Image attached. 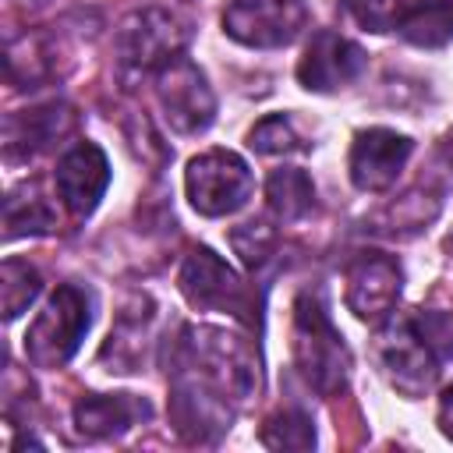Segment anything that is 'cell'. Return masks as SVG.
<instances>
[{
    "label": "cell",
    "instance_id": "cell-17",
    "mask_svg": "<svg viewBox=\"0 0 453 453\" xmlns=\"http://www.w3.org/2000/svg\"><path fill=\"white\" fill-rule=\"evenodd\" d=\"M400 35L414 46H442L453 39V0H418L403 18Z\"/></svg>",
    "mask_w": 453,
    "mask_h": 453
},
{
    "label": "cell",
    "instance_id": "cell-10",
    "mask_svg": "<svg viewBox=\"0 0 453 453\" xmlns=\"http://www.w3.org/2000/svg\"><path fill=\"white\" fill-rule=\"evenodd\" d=\"M365 71V50L336 32H315L301 64H297V78L304 88L311 92H333L343 88L347 81H354Z\"/></svg>",
    "mask_w": 453,
    "mask_h": 453
},
{
    "label": "cell",
    "instance_id": "cell-15",
    "mask_svg": "<svg viewBox=\"0 0 453 453\" xmlns=\"http://www.w3.org/2000/svg\"><path fill=\"white\" fill-rule=\"evenodd\" d=\"M4 223H7V237L46 234V230L57 226V209L50 205V198L35 184H25V188H18V191L7 195Z\"/></svg>",
    "mask_w": 453,
    "mask_h": 453
},
{
    "label": "cell",
    "instance_id": "cell-19",
    "mask_svg": "<svg viewBox=\"0 0 453 453\" xmlns=\"http://www.w3.org/2000/svg\"><path fill=\"white\" fill-rule=\"evenodd\" d=\"M262 442L273 446V449H308V446H315L311 418L301 414V411H283V414L265 421Z\"/></svg>",
    "mask_w": 453,
    "mask_h": 453
},
{
    "label": "cell",
    "instance_id": "cell-7",
    "mask_svg": "<svg viewBox=\"0 0 453 453\" xmlns=\"http://www.w3.org/2000/svg\"><path fill=\"white\" fill-rule=\"evenodd\" d=\"M379 361H382L389 382L407 396H421L439 375V354L425 343L414 319H400L382 329Z\"/></svg>",
    "mask_w": 453,
    "mask_h": 453
},
{
    "label": "cell",
    "instance_id": "cell-8",
    "mask_svg": "<svg viewBox=\"0 0 453 453\" xmlns=\"http://www.w3.org/2000/svg\"><path fill=\"white\" fill-rule=\"evenodd\" d=\"M159 106L170 127L180 134L205 131L216 113V99H212V88L205 85V74L184 57L170 60L159 71Z\"/></svg>",
    "mask_w": 453,
    "mask_h": 453
},
{
    "label": "cell",
    "instance_id": "cell-1",
    "mask_svg": "<svg viewBox=\"0 0 453 453\" xmlns=\"http://www.w3.org/2000/svg\"><path fill=\"white\" fill-rule=\"evenodd\" d=\"M294 357L308 386H315L322 396H333L347 382L350 354L343 336L333 329L319 294H301L294 301Z\"/></svg>",
    "mask_w": 453,
    "mask_h": 453
},
{
    "label": "cell",
    "instance_id": "cell-3",
    "mask_svg": "<svg viewBox=\"0 0 453 453\" xmlns=\"http://www.w3.org/2000/svg\"><path fill=\"white\" fill-rule=\"evenodd\" d=\"M184 46V32L170 11L142 7L127 14L117 28V64L124 78H145L152 71H163L170 60H177V50Z\"/></svg>",
    "mask_w": 453,
    "mask_h": 453
},
{
    "label": "cell",
    "instance_id": "cell-18",
    "mask_svg": "<svg viewBox=\"0 0 453 453\" xmlns=\"http://www.w3.org/2000/svg\"><path fill=\"white\" fill-rule=\"evenodd\" d=\"M39 294V273L21 262V258H7L0 269V301H4V319H18Z\"/></svg>",
    "mask_w": 453,
    "mask_h": 453
},
{
    "label": "cell",
    "instance_id": "cell-23",
    "mask_svg": "<svg viewBox=\"0 0 453 453\" xmlns=\"http://www.w3.org/2000/svg\"><path fill=\"white\" fill-rule=\"evenodd\" d=\"M273 244H276V237H273V230L262 226V223H244L241 230H234V248H237V255H241L248 265H262V262L269 258Z\"/></svg>",
    "mask_w": 453,
    "mask_h": 453
},
{
    "label": "cell",
    "instance_id": "cell-12",
    "mask_svg": "<svg viewBox=\"0 0 453 453\" xmlns=\"http://www.w3.org/2000/svg\"><path fill=\"white\" fill-rule=\"evenodd\" d=\"M53 180H57V191H60L64 205L74 216H88L99 205V198L110 184V166H106L103 149L92 145V142H78L74 149H67L60 156Z\"/></svg>",
    "mask_w": 453,
    "mask_h": 453
},
{
    "label": "cell",
    "instance_id": "cell-20",
    "mask_svg": "<svg viewBox=\"0 0 453 453\" xmlns=\"http://www.w3.org/2000/svg\"><path fill=\"white\" fill-rule=\"evenodd\" d=\"M248 145H251L255 152H262V156H283V152H297V149H301V138H297L290 117L273 113V117H265V120H258V124L251 127Z\"/></svg>",
    "mask_w": 453,
    "mask_h": 453
},
{
    "label": "cell",
    "instance_id": "cell-25",
    "mask_svg": "<svg viewBox=\"0 0 453 453\" xmlns=\"http://www.w3.org/2000/svg\"><path fill=\"white\" fill-rule=\"evenodd\" d=\"M439 156H442V163L453 170V131H449V134L439 142Z\"/></svg>",
    "mask_w": 453,
    "mask_h": 453
},
{
    "label": "cell",
    "instance_id": "cell-5",
    "mask_svg": "<svg viewBox=\"0 0 453 453\" xmlns=\"http://www.w3.org/2000/svg\"><path fill=\"white\" fill-rule=\"evenodd\" d=\"M180 290L195 308L230 311L241 322L258 326V301L244 287V280L209 248H195L180 269Z\"/></svg>",
    "mask_w": 453,
    "mask_h": 453
},
{
    "label": "cell",
    "instance_id": "cell-6",
    "mask_svg": "<svg viewBox=\"0 0 453 453\" xmlns=\"http://www.w3.org/2000/svg\"><path fill=\"white\" fill-rule=\"evenodd\" d=\"M308 21L304 0H234L223 14V28L244 46H287Z\"/></svg>",
    "mask_w": 453,
    "mask_h": 453
},
{
    "label": "cell",
    "instance_id": "cell-2",
    "mask_svg": "<svg viewBox=\"0 0 453 453\" xmlns=\"http://www.w3.org/2000/svg\"><path fill=\"white\" fill-rule=\"evenodd\" d=\"M92 301L81 287H57V294L46 301V308L39 311V319L28 326L25 333V350L39 368H60L81 343L92 315H88Z\"/></svg>",
    "mask_w": 453,
    "mask_h": 453
},
{
    "label": "cell",
    "instance_id": "cell-4",
    "mask_svg": "<svg viewBox=\"0 0 453 453\" xmlns=\"http://www.w3.org/2000/svg\"><path fill=\"white\" fill-rule=\"evenodd\" d=\"M188 198L202 216H226L237 212L255 188V177L248 170V163L226 149H212L202 152L188 163Z\"/></svg>",
    "mask_w": 453,
    "mask_h": 453
},
{
    "label": "cell",
    "instance_id": "cell-9",
    "mask_svg": "<svg viewBox=\"0 0 453 453\" xmlns=\"http://www.w3.org/2000/svg\"><path fill=\"white\" fill-rule=\"evenodd\" d=\"M400 265L382 251H365L347 265V304L357 319L379 322L400 297Z\"/></svg>",
    "mask_w": 453,
    "mask_h": 453
},
{
    "label": "cell",
    "instance_id": "cell-22",
    "mask_svg": "<svg viewBox=\"0 0 453 453\" xmlns=\"http://www.w3.org/2000/svg\"><path fill=\"white\" fill-rule=\"evenodd\" d=\"M414 326L425 336V343L439 354V361L453 357V315L449 311H421L414 315Z\"/></svg>",
    "mask_w": 453,
    "mask_h": 453
},
{
    "label": "cell",
    "instance_id": "cell-21",
    "mask_svg": "<svg viewBox=\"0 0 453 453\" xmlns=\"http://www.w3.org/2000/svg\"><path fill=\"white\" fill-rule=\"evenodd\" d=\"M347 11L372 32H389V28H400L403 18L414 11L418 0H343Z\"/></svg>",
    "mask_w": 453,
    "mask_h": 453
},
{
    "label": "cell",
    "instance_id": "cell-14",
    "mask_svg": "<svg viewBox=\"0 0 453 453\" xmlns=\"http://www.w3.org/2000/svg\"><path fill=\"white\" fill-rule=\"evenodd\" d=\"M149 414V403L127 393H92L74 407V425L85 439H110L127 432L138 418Z\"/></svg>",
    "mask_w": 453,
    "mask_h": 453
},
{
    "label": "cell",
    "instance_id": "cell-11",
    "mask_svg": "<svg viewBox=\"0 0 453 453\" xmlns=\"http://www.w3.org/2000/svg\"><path fill=\"white\" fill-rule=\"evenodd\" d=\"M411 138L396 134V131H386V127H372V131H361L350 145V180L361 188V191H382L389 188L407 156H411Z\"/></svg>",
    "mask_w": 453,
    "mask_h": 453
},
{
    "label": "cell",
    "instance_id": "cell-16",
    "mask_svg": "<svg viewBox=\"0 0 453 453\" xmlns=\"http://www.w3.org/2000/svg\"><path fill=\"white\" fill-rule=\"evenodd\" d=\"M265 198H269V212H273L280 223H294V219H301V216L311 209L315 188H311V180H308L304 170L287 166V170H276V173L269 177Z\"/></svg>",
    "mask_w": 453,
    "mask_h": 453
},
{
    "label": "cell",
    "instance_id": "cell-13",
    "mask_svg": "<svg viewBox=\"0 0 453 453\" xmlns=\"http://www.w3.org/2000/svg\"><path fill=\"white\" fill-rule=\"evenodd\" d=\"M71 127V110L64 103H42L21 113H11L4 124V145L11 159H28L50 149Z\"/></svg>",
    "mask_w": 453,
    "mask_h": 453
},
{
    "label": "cell",
    "instance_id": "cell-24",
    "mask_svg": "<svg viewBox=\"0 0 453 453\" xmlns=\"http://www.w3.org/2000/svg\"><path fill=\"white\" fill-rule=\"evenodd\" d=\"M439 428L446 432V439H453V386L442 393V403H439Z\"/></svg>",
    "mask_w": 453,
    "mask_h": 453
}]
</instances>
